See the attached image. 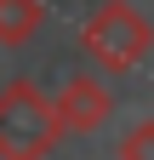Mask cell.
Wrapping results in <instances>:
<instances>
[{"label": "cell", "mask_w": 154, "mask_h": 160, "mask_svg": "<svg viewBox=\"0 0 154 160\" xmlns=\"http://www.w3.org/2000/svg\"><path fill=\"white\" fill-rule=\"evenodd\" d=\"M46 23L40 0H0V46H29Z\"/></svg>", "instance_id": "277c9868"}, {"label": "cell", "mask_w": 154, "mask_h": 160, "mask_svg": "<svg viewBox=\"0 0 154 160\" xmlns=\"http://www.w3.org/2000/svg\"><path fill=\"white\" fill-rule=\"evenodd\" d=\"M63 143L51 97L34 80H12L0 86V160H46Z\"/></svg>", "instance_id": "6da1fadb"}, {"label": "cell", "mask_w": 154, "mask_h": 160, "mask_svg": "<svg viewBox=\"0 0 154 160\" xmlns=\"http://www.w3.org/2000/svg\"><path fill=\"white\" fill-rule=\"evenodd\" d=\"M154 46V29H148V17L137 6H126V0H108V6H97L86 17V29H80V52L97 63L103 74H126V69H137L143 57Z\"/></svg>", "instance_id": "7a4b0ae2"}, {"label": "cell", "mask_w": 154, "mask_h": 160, "mask_svg": "<svg viewBox=\"0 0 154 160\" xmlns=\"http://www.w3.org/2000/svg\"><path fill=\"white\" fill-rule=\"evenodd\" d=\"M120 160H154V120H143L120 137Z\"/></svg>", "instance_id": "5b68a950"}, {"label": "cell", "mask_w": 154, "mask_h": 160, "mask_svg": "<svg viewBox=\"0 0 154 160\" xmlns=\"http://www.w3.org/2000/svg\"><path fill=\"white\" fill-rule=\"evenodd\" d=\"M51 109H57V126H63V132H97L108 120V109H114V97L103 92V80L74 74L69 86L51 97Z\"/></svg>", "instance_id": "3957f363"}]
</instances>
